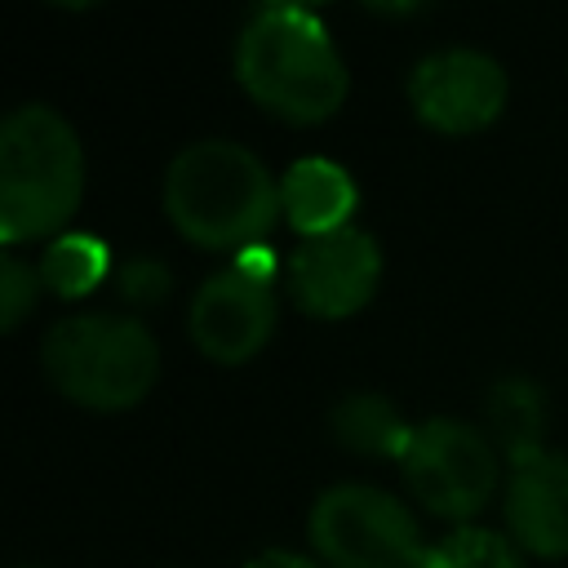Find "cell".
I'll list each match as a JSON object with an SVG mask.
<instances>
[{"label": "cell", "instance_id": "obj_10", "mask_svg": "<svg viewBox=\"0 0 568 568\" xmlns=\"http://www.w3.org/2000/svg\"><path fill=\"white\" fill-rule=\"evenodd\" d=\"M501 510L519 550L541 559L568 555V457L541 448L515 462Z\"/></svg>", "mask_w": 568, "mask_h": 568}, {"label": "cell", "instance_id": "obj_5", "mask_svg": "<svg viewBox=\"0 0 568 568\" xmlns=\"http://www.w3.org/2000/svg\"><path fill=\"white\" fill-rule=\"evenodd\" d=\"M306 537L328 568H417L426 546L413 510L373 484H333L306 515Z\"/></svg>", "mask_w": 568, "mask_h": 568}, {"label": "cell", "instance_id": "obj_14", "mask_svg": "<svg viewBox=\"0 0 568 568\" xmlns=\"http://www.w3.org/2000/svg\"><path fill=\"white\" fill-rule=\"evenodd\" d=\"M106 275V244L98 235H62L40 257V284L58 297H80Z\"/></svg>", "mask_w": 568, "mask_h": 568}, {"label": "cell", "instance_id": "obj_2", "mask_svg": "<svg viewBox=\"0 0 568 568\" xmlns=\"http://www.w3.org/2000/svg\"><path fill=\"white\" fill-rule=\"evenodd\" d=\"M164 213L200 248H253L284 213L271 169L231 138L182 146L164 173Z\"/></svg>", "mask_w": 568, "mask_h": 568}, {"label": "cell", "instance_id": "obj_8", "mask_svg": "<svg viewBox=\"0 0 568 568\" xmlns=\"http://www.w3.org/2000/svg\"><path fill=\"white\" fill-rule=\"evenodd\" d=\"M408 102L439 133H479L506 106V71L479 49H439L413 67Z\"/></svg>", "mask_w": 568, "mask_h": 568}, {"label": "cell", "instance_id": "obj_3", "mask_svg": "<svg viewBox=\"0 0 568 568\" xmlns=\"http://www.w3.org/2000/svg\"><path fill=\"white\" fill-rule=\"evenodd\" d=\"M84 195V151L67 115L27 102L0 124V235H53Z\"/></svg>", "mask_w": 568, "mask_h": 568}, {"label": "cell", "instance_id": "obj_12", "mask_svg": "<svg viewBox=\"0 0 568 568\" xmlns=\"http://www.w3.org/2000/svg\"><path fill=\"white\" fill-rule=\"evenodd\" d=\"M333 435L342 448L359 453V457H404L408 439H413V426L399 417V408L377 395V390H351L337 399L333 408Z\"/></svg>", "mask_w": 568, "mask_h": 568}, {"label": "cell", "instance_id": "obj_11", "mask_svg": "<svg viewBox=\"0 0 568 568\" xmlns=\"http://www.w3.org/2000/svg\"><path fill=\"white\" fill-rule=\"evenodd\" d=\"M280 200H284V217L302 240L328 235L351 226V213L359 204V191L351 182V173L324 155H306L297 160L284 182H280Z\"/></svg>", "mask_w": 568, "mask_h": 568}, {"label": "cell", "instance_id": "obj_4", "mask_svg": "<svg viewBox=\"0 0 568 568\" xmlns=\"http://www.w3.org/2000/svg\"><path fill=\"white\" fill-rule=\"evenodd\" d=\"M49 382L84 408H133L160 373V346L133 315H71L40 342Z\"/></svg>", "mask_w": 568, "mask_h": 568}, {"label": "cell", "instance_id": "obj_7", "mask_svg": "<svg viewBox=\"0 0 568 568\" xmlns=\"http://www.w3.org/2000/svg\"><path fill=\"white\" fill-rule=\"evenodd\" d=\"M377 280H382V248L359 226L302 240L284 262L288 297L315 320L355 315L373 297Z\"/></svg>", "mask_w": 568, "mask_h": 568}, {"label": "cell", "instance_id": "obj_6", "mask_svg": "<svg viewBox=\"0 0 568 568\" xmlns=\"http://www.w3.org/2000/svg\"><path fill=\"white\" fill-rule=\"evenodd\" d=\"M404 484L413 497L439 515L466 524L497 493V448L484 430L457 417H430L413 426V439L399 457Z\"/></svg>", "mask_w": 568, "mask_h": 568}, {"label": "cell", "instance_id": "obj_1", "mask_svg": "<svg viewBox=\"0 0 568 568\" xmlns=\"http://www.w3.org/2000/svg\"><path fill=\"white\" fill-rule=\"evenodd\" d=\"M235 80L262 111L288 124L328 120L351 89L328 27L302 4H262L244 22L235 40Z\"/></svg>", "mask_w": 568, "mask_h": 568}, {"label": "cell", "instance_id": "obj_16", "mask_svg": "<svg viewBox=\"0 0 568 568\" xmlns=\"http://www.w3.org/2000/svg\"><path fill=\"white\" fill-rule=\"evenodd\" d=\"M36 293H40V271L27 266L13 248H4L0 257V324L4 328H18L27 320V311L36 306Z\"/></svg>", "mask_w": 568, "mask_h": 568}, {"label": "cell", "instance_id": "obj_13", "mask_svg": "<svg viewBox=\"0 0 568 568\" xmlns=\"http://www.w3.org/2000/svg\"><path fill=\"white\" fill-rule=\"evenodd\" d=\"M488 426L510 462H524L541 453V430H546V395L528 377H506L488 390Z\"/></svg>", "mask_w": 568, "mask_h": 568}, {"label": "cell", "instance_id": "obj_18", "mask_svg": "<svg viewBox=\"0 0 568 568\" xmlns=\"http://www.w3.org/2000/svg\"><path fill=\"white\" fill-rule=\"evenodd\" d=\"M244 568H315V564L306 555H293V550H262Z\"/></svg>", "mask_w": 568, "mask_h": 568}, {"label": "cell", "instance_id": "obj_15", "mask_svg": "<svg viewBox=\"0 0 568 568\" xmlns=\"http://www.w3.org/2000/svg\"><path fill=\"white\" fill-rule=\"evenodd\" d=\"M417 568H524V555L510 537L479 524H462L444 541L426 546Z\"/></svg>", "mask_w": 568, "mask_h": 568}, {"label": "cell", "instance_id": "obj_9", "mask_svg": "<svg viewBox=\"0 0 568 568\" xmlns=\"http://www.w3.org/2000/svg\"><path fill=\"white\" fill-rule=\"evenodd\" d=\"M275 311L280 306L271 280L248 275L244 266H226L209 275L191 297V342L217 364H244L275 333Z\"/></svg>", "mask_w": 568, "mask_h": 568}, {"label": "cell", "instance_id": "obj_17", "mask_svg": "<svg viewBox=\"0 0 568 568\" xmlns=\"http://www.w3.org/2000/svg\"><path fill=\"white\" fill-rule=\"evenodd\" d=\"M115 284H120V293H124L129 302L151 306V302H160V297L169 293V271H164L155 257H133V262L120 266Z\"/></svg>", "mask_w": 568, "mask_h": 568}]
</instances>
